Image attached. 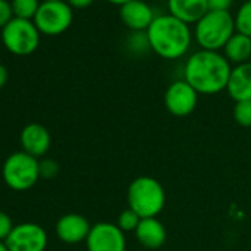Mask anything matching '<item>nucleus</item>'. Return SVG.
<instances>
[{"mask_svg":"<svg viewBox=\"0 0 251 251\" xmlns=\"http://www.w3.org/2000/svg\"><path fill=\"white\" fill-rule=\"evenodd\" d=\"M230 64L225 55L214 50H198L185 64V81L198 93L214 95L227 87Z\"/></svg>","mask_w":251,"mask_h":251,"instance_id":"f257e3e1","label":"nucleus"},{"mask_svg":"<svg viewBox=\"0 0 251 251\" xmlns=\"http://www.w3.org/2000/svg\"><path fill=\"white\" fill-rule=\"evenodd\" d=\"M191 30L186 23L173 15L155 17L147 30L150 48L164 59H177L183 56L191 46Z\"/></svg>","mask_w":251,"mask_h":251,"instance_id":"f03ea898","label":"nucleus"},{"mask_svg":"<svg viewBox=\"0 0 251 251\" xmlns=\"http://www.w3.org/2000/svg\"><path fill=\"white\" fill-rule=\"evenodd\" d=\"M127 204L141 219L157 217L166 207V191L157 179L139 176L129 185Z\"/></svg>","mask_w":251,"mask_h":251,"instance_id":"7ed1b4c3","label":"nucleus"},{"mask_svg":"<svg viewBox=\"0 0 251 251\" xmlns=\"http://www.w3.org/2000/svg\"><path fill=\"white\" fill-rule=\"evenodd\" d=\"M235 33V18L229 11H208L195 27V39L204 50L225 48Z\"/></svg>","mask_w":251,"mask_h":251,"instance_id":"20e7f679","label":"nucleus"},{"mask_svg":"<svg viewBox=\"0 0 251 251\" xmlns=\"http://www.w3.org/2000/svg\"><path fill=\"white\" fill-rule=\"evenodd\" d=\"M2 177L12 191H28L40 179V161L24 151L14 152L3 163Z\"/></svg>","mask_w":251,"mask_h":251,"instance_id":"39448f33","label":"nucleus"},{"mask_svg":"<svg viewBox=\"0 0 251 251\" xmlns=\"http://www.w3.org/2000/svg\"><path fill=\"white\" fill-rule=\"evenodd\" d=\"M2 40L5 46L15 55L33 53L40 42V30L31 20L14 17L2 28Z\"/></svg>","mask_w":251,"mask_h":251,"instance_id":"423d86ee","label":"nucleus"},{"mask_svg":"<svg viewBox=\"0 0 251 251\" xmlns=\"http://www.w3.org/2000/svg\"><path fill=\"white\" fill-rule=\"evenodd\" d=\"M73 23V9L64 0H43L36 15L34 24L40 33L56 36L64 33Z\"/></svg>","mask_w":251,"mask_h":251,"instance_id":"0eeeda50","label":"nucleus"},{"mask_svg":"<svg viewBox=\"0 0 251 251\" xmlns=\"http://www.w3.org/2000/svg\"><path fill=\"white\" fill-rule=\"evenodd\" d=\"M9 251H45L48 247V233L39 223H20L5 241Z\"/></svg>","mask_w":251,"mask_h":251,"instance_id":"6e6552de","label":"nucleus"},{"mask_svg":"<svg viewBox=\"0 0 251 251\" xmlns=\"http://www.w3.org/2000/svg\"><path fill=\"white\" fill-rule=\"evenodd\" d=\"M87 251H126L124 232L117 226V223L99 222L92 225L89 236L86 239Z\"/></svg>","mask_w":251,"mask_h":251,"instance_id":"1a4fd4ad","label":"nucleus"},{"mask_svg":"<svg viewBox=\"0 0 251 251\" xmlns=\"http://www.w3.org/2000/svg\"><path fill=\"white\" fill-rule=\"evenodd\" d=\"M198 92L185 80L173 81L164 93V105L175 117L192 114L198 103Z\"/></svg>","mask_w":251,"mask_h":251,"instance_id":"9d476101","label":"nucleus"},{"mask_svg":"<svg viewBox=\"0 0 251 251\" xmlns=\"http://www.w3.org/2000/svg\"><path fill=\"white\" fill-rule=\"evenodd\" d=\"M90 229L92 225L89 223V220L77 213L64 214L58 219L55 226L56 236L65 244H80L83 241L86 242Z\"/></svg>","mask_w":251,"mask_h":251,"instance_id":"9b49d317","label":"nucleus"},{"mask_svg":"<svg viewBox=\"0 0 251 251\" xmlns=\"http://www.w3.org/2000/svg\"><path fill=\"white\" fill-rule=\"evenodd\" d=\"M20 141L23 145V151L37 160L48 154L52 144L49 130L39 123L27 124L20 135Z\"/></svg>","mask_w":251,"mask_h":251,"instance_id":"f8f14e48","label":"nucleus"},{"mask_svg":"<svg viewBox=\"0 0 251 251\" xmlns=\"http://www.w3.org/2000/svg\"><path fill=\"white\" fill-rule=\"evenodd\" d=\"M154 12L142 0H132L120 6V20L130 30H148L154 21Z\"/></svg>","mask_w":251,"mask_h":251,"instance_id":"ddd939ff","label":"nucleus"},{"mask_svg":"<svg viewBox=\"0 0 251 251\" xmlns=\"http://www.w3.org/2000/svg\"><path fill=\"white\" fill-rule=\"evenodd\" d=\"M135 235L139 244L148 250H158L167 241L166 226L157 217L142 219L138 229L135 230Z\"/></svg>","mask_w":251,"mask_h":251,"instance_id":"4468645a","label":"nucleus"},{"mask_svg":"<svg viewBox=\"0 0 251 251\" xmlns=\"http://www.w3.org/2000/svg\"><path fill=\"white\" fill-rule=\"evenodd\" d=\"M226 90L235 102L251 100V62L232 68Z\"/></svg>","mask_w":251,"mask_h":251,"instance_id":"2eb2a0df","label":"nucleus"},{"mask_svg":"<svg viewBox=\"0 0 251 251\" xmlns=\"http://www.w3.org/2000/svg\"><path fill=\"white\" fill-rule=\"evenodd\" d=\"M169 11L177 20L192 24L208 12V3L207 0H169Z\"/></svg>","mask_w":251,"mask_h":251,"instance_id":"dca6fc26","label":"nucleus"},{"mask_svg":"<svg viewBox=\"0 0 251 251\" xmlns=\"http://www.w3.org/2000/svg\"><path fill=\"white\" fill-rule=\"evenodd\" d=\"M223 50H225L226 59L230 62H235L238 65L248 62V59L251 56V37L236 31L227 40Z\"/></svg>","mask_w":251,"mask_h":251,"instance_id":"f3484780","label":"nucleus"},{"mask_svg":"<svg viewBox=\"0 0 251 251\" xmlns=\"http://www.w3.org/2000/svg\"><path fill=\"white\" fill-rule=\"evenodd\" d=\"M235 30L251 37V0H247L238 9L235 17Z\"/></svg>","mask_w":251,"mask_h":251,"instance_id":"a211bd4d","label":"nucleus"},{"mask_svg":"<svg viewBox=\"0 0 251 251\" xmlns=\"http://www.w3.org/2000/svg\"><path fill=\"white\" fill-rule=\"evenodd\" d=\"M12 11H14V17H20V18H25V20H31L34 18L40 2L39 0H12Z\"/></svg>","mask_w":251,"mask_h":251,"instance_id":"6ab92c4d","label":"nucleus"},{"mask_svg":"<svg viewBox=\"0 0 251 251\" xmlns=\"http://www.w3.org/2000/svg\"><path fill=\"white\" fill-rule=\"evenodd\" d=\"M141 216L138 213H135L132 208H126L120 213L118 219H117V226L126 233V232H135L141 223Z\"/></svg>","mask_w":251,"mask_h":251,"instance_id":"aec40b11","label":"nucleus"},{"mask_svg":"<svg viewBox=\"0 0 251 251\" xmlns=\"http://www.w3.org/2000/svg\"><path fill=\"white\" fill-rule=\"evenodd\" d=\"M233 120L241 127H251V100L235 102Z\"/></svg>","mask_w":251,"mask_h":251,"instance_id":"412c9836","label":"nucleus"},{"mask_svg":"<svg viewBox=\"0 0 251 251\" xmlns=\"http://www.w3.org/2000/svg\"><path fill=\"white\" fill-rule=\"evenodd\" d=\"M59 173V164L55 160L45 158L40 161V177L43 179H53Z\"/></svg>","mask_w":251,"mask_h":251,"instance_id":"4be33fe9","label":"nucleus"},{"mask_svg":"<svg viewBox=\"0 0 251 251\" xmlns=\"http://www.w3.org/2000/svg\"><path fill=\"white\" fill-rule=\"evenodd\" d=\"M15 225L11 219V216L5 211L0 210V241H6L11 232L14 230Z\"/></svg>","mask_w":251,"mask_h":251,"instance_id":"5701e85b","label":"nucleus"},{"mask_svg":"<svg viewBox=\"0 0 251 251\" xmlns=\"http://www.w3.org/2000/svg\"><path fill=\"white\" fill-rule=\"evenodd\" d=\"M14 18L12 5L8 0H0V27H5Z\"/></svg>","mask_w":251,"mask_h":251,"instance_id":"b1692460","label":"nucleus"},{"mask_svg":"<svg viewBox=\"0 0 251 251\" xmlns=\"http://www.w3.org/2000/svg\"><path fill=\"white\" fill-rule=\"evenodd\" d=\"M208 11H227L232 5V0H207Z\"/></svg>","mask_w":251,"mask_h":251,"instance_id":"393cba45","label":"nucleus"},{"mask_svg":"<svg viewBox=\"0 0 251 251\" xmlns=\"http://www.w3.org/2000/svg\"><path fill=\"white\" fill-rule=\"evenodd\" d=\"M70 6L73 8H78V9H83V8H87L89 5L93 3V0H68Z\"/></svg>","mask_w":251,"mask_h":251,"instance_id":"a878e982","label":"nucleus"},{"mask_svg":"<svg viewBox=\"0 0 251 251\" xmlns=\"http://www.w3.org/2000/svg\"><path fill=\"white\" fill-rule=\"evenodd\" d=\"M8 81V70L3 64H0V89H2Z\"/></svg>","mask_w":251,"mask_h":251,"instance_id":"bb28decb","label":"nucleus"},{"mask_svg":"<svg viewBox=\"0 0 251 251\" xmlns=\"http://www.w3.org/2000/svg\"><path fill=\"white\" fill-rule=\"evenodd\" d=\"M109 3H114V5H124V3H127V2H132V0H108Z\"/></svg>","mask_w":251,"mask_h":251,"instance_id":"cd10ccee","label":"nucleus"},{"mask_svg":"<svg viewBox=\"0 0 251 251\" xmlns=\"http://www.w3.org/2000/svg\"><path fill=\"white\" fill-rule=\"evenodd\" d=\"M0 251H9V248H8L5 241H0Z\"/></svg>","mask_w":251,"mask_h":251,"instance_id":"c85d7f7f","label":"nucleus"}]
</instances>
